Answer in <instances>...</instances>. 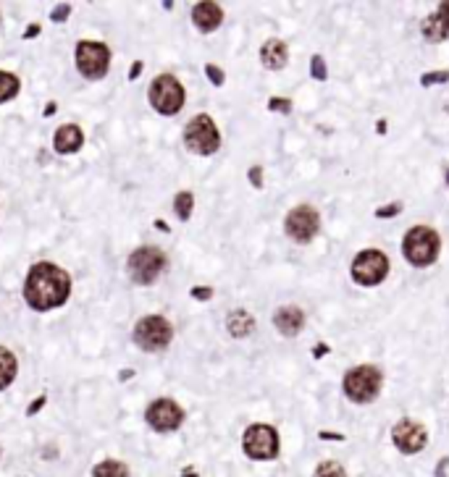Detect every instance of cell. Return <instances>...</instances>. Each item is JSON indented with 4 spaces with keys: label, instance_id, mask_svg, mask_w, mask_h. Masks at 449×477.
Returning <instances> with one entry per match:
<instances>
[{
    "label": "cell",
    "instance_id": "3957f363",
    "mask_svg": "<svg viewBox=\"0 0 449 477\" xmlns=\"http://www.w3.org/2000/svg\"><path fill=\"white\" fill-rule=\"evenodd\" d=\"M384 383V375L376 364H360L355 370H350L344 375V394L355 401V404H368L378 396Z\"/></svg>",
    "mask_w": 449,
    "mask_h": 477
},
{
    "label": "cell",
    "instance_id": "ffe728a7",
    "mask_svg": "<svg viewBox=\"0 0 449 477\" xmlns=\"http://www.w3.org/2000/svg\"><path fill=\"white\" fill-rule=\"evenodd\" d=\"M19 372V359L11 349L0 347V391H6L14 383Z\"/></svg>",
    "mask_w": 449,
    "mask_h": 477
},
{
    "label": "cell",
    "instance_id": "8fae6325",
    "mask_svg": "<svg viewBox=\"0 0 449 477\" xmlns=\"http://www.w3.org/2000/svg\"><path fill=\"white\" fill-rule=\"evenodd\" d=\"M147 425L158 433H171L184 422V409L173 399H156L145 412Z\"/></svg>",
    "mask_w": 449,
    "mask_h": 477
},
{
    "label": "cell",
    "instance_id": "7c38bea8",
    "mask_svg": "<svg viewBox=\"0 0 449 477\" xmlns=\"http://www.w3.org/2000/svg\"><path fill=\"white\" fill-rule=\"evenodd\" d=\"M286 234L292 236L294 242H311L313 236L321 231V215L316 212V207H311V205H300V207H294L289 215H286Z\"/></svg>",
    "mask_w": 449,
    "mask_h": 477
},
{
    "label": "cell",
    "instance_id": "52a82bcc",
    "mask_svg": "<svg viewBox=\"0 0 449 477\" xmlns=\"http://www.w3.org/2000/svg\"><path fill=\"white\" fill-rule=\"evenodd\" d=\"M184 145L195 155H213L221 147V134L218 126L213 123L211 116H195L184 129Z\"/></svg>",
    "mask_w": 449,
    "mask_h": 477
},
{
    "label": "cell",
    "instance_id": "603a6c76",
    "mask_svg": "<svg viewBox=\"0 0 449 477\" xmlns=\"http://www.w3.org/2000/svg\"><path fill=\"white\" fill-rule=\"evenodd\" d=\"M192 207H195V197L189 195V192H179L176 200H173V210L179 215V220H189L192 215Z\"/></svg>",
    "mask_w": 449,
    "mask_h": 477
},
{
    "label": "cell",
    "instance_id": "8d00e7d4",
    "mask_svg": "<svg viewBox=\"0 0 449 477\" xmlns=\"http://www.w3.org/2000/svg\"><path fill=\"white\" fill-rule=\"evenodd\" d=\"M323 354H328V347H326V344H321V347L316 349V352H313V357H323Z\"/></svg>",
    "mask_w": 449,
    "mask_h": 477
},
{
    "label": "cell",
    "instance_id": "e0dca14e",
    "mask_svg": "<svg viewBox=\"0 0 449 477\" xmlns=\"http://www.w3.org/2000/svg\"><path fill=\"white\" fill-rule=\"evenodd\" d=\"M192 21H195L200 32H213L223 21V11L216 3H197L195 11H192Z\"/></svg>",
    "mask_w": 449,
    "mask_h": 477
},
{
    "label": "cell",
    "instance_id": "74e56055",
    "mask_svg": "<svg viewBox=\"0 0 449 477\" xmlns=\"http://www.w3.org/2000/svg\"><path fill=\"white\" fill-rule=\"evenodd\" d=\"M447 464H449V459H441V461H439V472H436V475L444 477V467H447Z\"/></svg>",
    "mask_w": 449,
    "mask_h": 477
},
{
    "label": "cell",
    "instance_id": "d590c367",
    "mask_svg": "<svg viewBox=\"0 0 449 477\" xmlns=\"http://www.w3.org/2000/svg\"><path fill=\"white\" fill-rule=\"evenodd\" d=\"M37 32H40V26H37V24H29V29H26L24 37H26V40H32V37H37Z\"/></svg>",
    "mask_w": 449,
    "mask_h": 477
},
{
    "label": "cell",
    "instance_id": "5bb4252c",
    "mask_svg": "<svg viewBox=\"0 0 449 477\" xmlns=\"http://www.w3.org/2000/svg\"><path fill=\"white\" fill-rule=\"evenodd\" d=\"M82 145H84V131L76 123H66V126L56 129V134H53V147L61 155L76 153V150H82Z\"/></svg>",
    "mask_w": 449,
    "mask_h": 477
},
{
    "label": "cell",
    "instance_id": "ac0fdd59",
    "mask_svg": "<svg viewBox=\"0 0 449 477\" xmlns=\"http://www.w3.org/2000/svg\"><path fill=\"white\" fill-rule=\"evenodd\" d=\"M261 63L268 68V71H281L286 63H289V53H286V45L281 40H268L261 48Z\"/></svg>",
    "mask_w": 449,
    "mask_h": 477
},
{
    "label": "cell",
    "instance_id": "f35d334b",
    "mask_svg": "<svg viewBox=\"0 0 449 477\" xmlns=\"http://www.w3.org/2000/svg\"><path fill=\"white\" fill-rule=\"evenodd\" d=\"M181 477H200V475H197L195 469H184V475H181Z\"/></svg>",
    "mask_w": 449,
    "mask_h": 477
},
{
    "label": "cell",
    "instance_id": "836d02e7",
    "mask_svg": "<svg viewBox=\"0 0 449 477\" xmlns=\"http://www.w3.org/2000/svg\"><path fill=\"white\" fill-rule=\"evenodd\" d=\"M321 438H326V441H344V436H339V433H326V430H321Z\"/></svg>",
    "mask_w": 449,
    "mask_h": 477
},
{
    "label": "cell",
    "instance_id": "5b68a950",
    "mask_svg": "<svg viewBox=\"0 0 449 477\" xmlns=\"http://www.w3.org/2000/svg\"><path fill=\"white\" fill-rule=\"evenodd\" d=\"M134 344L145 352H161L171 344L173 339V325L161 315H147L139 317L134 325Z\"/></svg>",
    "mask_w": 449,
    "mask_h": 477
},
{
    "label": "cell",
    "instance_id": "4316f807",
    "mask_svg": "<svg viewBox=\"0 0 449 477\" xmlns=\"http://www.w3.org/2000/svg\"><path fill=\"white\" fill-rule=\"evenodd\" d=\"M205 73H208V79H211L213 84H216V87H221V84L226 81V76H223V71H221L218 66H213V63H208V66H205Z\"/></svg>",
    "mask_w": 449,
    "mask_h": 477
},
{
    "label": "cell",
    "instance_id": "1f68e13d",
    "mask_svg": "<svg viewBox=\"0 0 449 477\" xmlns=\"http://www.w3.org/2000/svg\"><path fill=\"white\" fill-rule=\"evenodd\" d=\"M250 181H253V186H263V170L258 165L250 168Z\"/></svg>",
    "mask_w": 449,
    "mask_h": 477
},
{
    "label": "cell",
    "instance_id": "4fadbf2b",
    "mask_svg": "<svg viewBox=\"0 0 449 477\" xmlns=\"http://www.w3.org/2000/svg\"><path fill=\"white\" fill-rule=\"evenodd\" d=\"M392 441L402 453H418L423 451V446L428 443V433L420 422L415 420H400L392 428Z\"/></svg>",
    "mask_w": 449,
    "mask_h": 477
},
{
    "label": "cell",
    "instance_id": "7a4b0ae2",
    "mask_svg": "<svg viewBox=\"0 0 449 477\" xmlns=\"http://www.w3.org/2000/svg\"><path fill=\"white\" fill-rule=\"evenodd\" d=\"M439 234L428 226H415L410 228L408 234H405V242H402V252H405V257L408 262H413L415 267H428L436 262L439 257Z\"/></svg>",
    "mask_w": 449,
    "mask_h": 477
},
{
    "label": "cell",
    "instance_id": "484cf974",
    "mask_svg": "<svg viewBox=\"0 0 449 477\" xmlns=\"http://www.w3.org/2000/svg\"><path fill=\"white\" fill-rule=\"evenodd\" d=\"M311 73H313V79H318V81H323L328 76V73H326V63H323V58H321V56H313Z\"/></svg>",
    "mask_w": 449,
    "mask_h": 477
},
{
    "label": "cell",
    "instance_id": "277c9868",
    "mask_svg": "<svg viewBox=\"0 0 449 477\" xmlns=\"http://www.w3.org/2000/svg\"><path fill=\"white\" fill-rule=\"evenodd\" d=\"M150 106L156 108L161 116H176L184 108V87L181 81L171 73H161L153 84H150Z\"/></svg>",
    "mask_w": 449,
    "mask_h": 477
},
{
    "label": "cell",
    "instance_id": "44dd1931",
    "mask_svg": "<svg viewBox=\"0 0 449 477\" xmlns=\"http://www.w3.org/2000/svg\"><path fill=\"white\" fill-rule=\"evenodd\" d=\"M92 477H129V467L118 459H106L100 461V464H95Z\"/></svg>",
    "mask_w": 449,
    "mask_h": 477
},
{
    "label": "cell",
    "instance_id": "ba28073f",
    "mask_svg": "<svg viewBox=\"0 0 449 477\" xmlns=\"http://www.w3.org/2000/svg\"><path fill=\"white\" fill-rule=\"evenodd\" d=\"M76 68L87 79H103L111 68V50L103 42L84 40L76 45Z\"/></svg>",
    "mask_w": 449,
    "mask_h": 477
},
{
    "label": "cell",
    "instance_id": "30bf717a",
    "mask_svg": "<svg viewBox=\"0 0 449 477\" xmlns=\"http://www.w3.org/2000/svg\"><path fill=\"white\" fill-rule=\"evenodd\" d=\"M389 273V257L378 250H365L360 252L355 262H352V278L360 286H378Z\"/></svg>",
    "mask_w": 449,
    "mask_h": 477
},
{
    "label": "cell",
    "instance_id": "d6986e66",
    "mask_svg": "<svg viewBox=\"0 0 449 477\" xmlns=\"http://www.w3.org/2000/svg\"><path fill=\"white\" fill-rule=\"evenodd\" d=\"M226 325H229V333L234 339H245L255 331V320L247 309H234L229 317H226Z\"/></svg>",
    "mask_w": 449,
    "mask_h": 477
},
{
    "label": "cell",
    "instance_id": "f546056e",
    "mask_svg": "<svg viewBox=\"0 0 449 477\" xmlns=\"http://www.w3.org/2000/svg\"><path fill=\"white\" fill-rule=\"evenodd\" d=\"M192 297L200 302H208L213 297V289H208V286H195V289H192Z\"/></svg>",
    "mask_w": 449,
    "mask_h": 477
},
{
    "label": "cell",
    "instance_id": "d4e9b609",
    "mask_svg": "<svg viewBox=\"0 0 449 477\" xmlns=\"http://www.w3.org/2000/svg\"><path fill=\"white\" fill-rule=\"evenodd\" d=\"M449 81V71H431L420 76V84L423 87H431V84H447Z\"/></svg>",
    "mask_w": 449,
    "mask_h": 477
},
{
    "label": "cell",
    "instance_id": "9a60e30c",
    "mask_svg": "<svg viewBox=\"0 0 449 477\" xmlns=\"http://www.w3.org/2000/svg\"><path fill=\"white\" fill-rule=\"evenodd\" d=\"M273 325H276V331L281 333V336H297L305 325L303 309L294 307V304H286V307L276 309V315H273Z\"/></svg>",
    "mask_w": 449,
    "mask_h": 477
},
{
    "label": "cell",
    "instance_id": "4dcf8cb0",
    "mask_svg": "<svg viewBox=\"0 0 449 477\" xmlns=\"http://www.w3.org/2000/svg\"><path fill=\"white\" fill-rule=\"evenodd\" d=\"M69 11H71V6H58L50 19H53V21H66V19H69Z\"/></svg>",
    "mask_w": 449,
    "mask_h": 477
},
{
    "label": "cell",
    "instance_id": "6da1fadb",
    "mask_svg": "<svg viewBox=\"0 0 449 477\" xmlns=\"http://www.w3.org/2000/svg\"><path fill=\"white\" fill-rule=\"evenodd\" d=\"M71 294V275L56 262H34L24 281V299L37 312H48L66 304Z\"/></svg>",
    "mask_w": 449,
    "mask_h": 477
},
{
    "label": "cell",
    "instance_id": "7402d4cb",
    "mask_svg": "<svg viewBox=\"0 0 449 477\" xmlns=\"http://www.w3.org/2000/svg\"><path fill=\"white\" fill-rule=\"evenodd\" d=\"M19 89H21V81H19L16 73L0 71V106H3V103H9V100L16 98Z\"/></svg>",
    "mask_w": 449,
    "mask_h": 477
},
{
    "label": "cell",
    "instance_id": "8992f818",
    "mask_svg": "<svg viewBox=\"0 0 449 477\" xmlns=\"http://www.w3.org/2000/svg\"><path fill=\"white\" fill-rule=\"evenodd\" d=\"M126 270H129V278L134 283L150 286L166 270V255L158 247H139L129 255Z\"/></svg>",
    "mask_w": 449,
    "mask_h": 477
},
{
    "label": "cell",
    "instance_id": "2e32d148",
    "mask_svg": "<svg viewBox=\"0 0 449 477\" xmlns=\"http://www.w3.org/2000/svg\"><path fill=\"white\" fill-rule=\"evenodd\" d=\"M420 29H423V37L428 42H441L444 37H449V3H441L439 14L425 19Z\"/></svg>",
    "mask_w": 449,
    "mask_h": 477
},
{
    "label": "cell",
    "instance_id": "e575fe53",
    "mask_svg": "<svg viewBox=\"0 0 449 477\" xmlns=\"http://www.w3.org/2000/svg\"><path fill=\"white\" fill-rule=\"evenodd\" d=\"M139 71H142V61H137V63L131 66V73H129V79H131V81L137 79V76H139Z\"/></svg>",
    "mask_w": 449,
    "mask_h": 477
},
{
    "label": "cell",
    "instance_id": "83f0119b",
    "mask_svg": "<svg viewBox=\"0 0 449 477\" xmlns=\"http://www.w3.org/2000/svg\"><path fill=\"white\" fill-rule=\"evenodd\" d=\"M268 111H281V113H289V111H292V100H286V98H271L268 100Z\"/></svg>",
    "mask_w": 449,
    "mask_h": 477
},
{
    "label": "cell",
    "instance_id": "cb8c5ba5",
    "mask_svg": "<svg viewBox=\"0 0 449 477\" xmlns=\"http://www.w3.org/2000/svg\"><path fill=\"white\" fill-rule=\"evenodd\" d=\"M313 477H347V472H344L339 461H321L316 472H313Z\"/></svg>",
    "mask_w": 449,
    "mask_h": 477
},
{
    "label": "cell",
    "instance_id": "ab89813d",
    "mask_svg": "<svg viewBox=\"0 0 449 477\" xmlns=\"http://www.w3.org/2000/svg\"><path fill=\"white\" fill-rule=\"evenodd\" d=\"M447 184H449V170H447Z\"/></svg>",
    "mask_w": 449,
    "mask_h": 477
},
{
    "label": "cell",
    "instance_id": "9c48e42d",
    "mask_svg": "<svg viewBox=\"0 0 449 477\" xmlns=\"http://www.w3.org/2000/svg\"><path fill=\"white\" fill-rule=\"evenodd\" d=\"M242 448L250 459L266 461V459H276L278 456V433L271 425H263V422H255L245 430V438H242Z\"/></svg>",
    "mask_w": 449,
    "mask_h": 477
},
{
    "label": "cell",
    "instance_id": "f1b7e54d",
    "mask_svg": "<svg viewBox=\"0 0 449 477\" xmlns=\"http://www.w3.org/2000/svg\"><path fill=\"white\" fill-rule=\"evenodd\" d=\"M400 210H402L400 202L389 205V207H378V210H376V218H394V215H397Z\"/></svg>",
    "mask_w": 449,
    "mask_h": 477
},
{
    "label": "cell",
    "instance_id": "d6a6232c",
    "mask_svg": "<svg viewBox=\"0 0 449 477\" xmlns=\"http://www.w3.org/2000/svg\"><path fill=\"white\" fill-rule=\"evenodd\" d=\"M42 404H45V396H40L37 399V401H34L32 406H29V409H26V414H29V417H32V414H37L42 409Z\"/></svg>",
    "mask_w": 449,
    "mask_h": 477
}]
</instances>
